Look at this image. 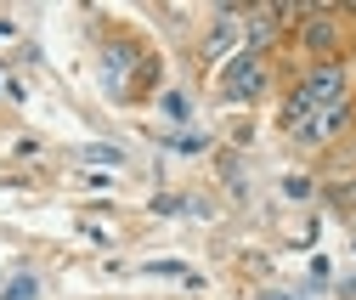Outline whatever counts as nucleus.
<instances>
[{"label":"nucleus","instance_id":"f257e3e1","mask_svg":"<svg viewBox=\"0 0 356 300\" xmlns=\"http://www.w3.org/2000/svg\"><path fill=\"white\" fill-rule=\"evenodd\" d=\"M328 102H345V68L339 63H317V68L300 79V91L283 102V125L300 131V125L317 113V108H328Z\"/></svg>","mask_w":356,"mask_h":300},{"label":"nucleus","instance_id":"f03ea898","mask_svg":"<svg viewBox=\"0 0 356 300\" xmlns=\"http://www.w3.org/2000/svg\"><path fill=\"white\" fill-rule=\"evenodd\" d=\"M260 91H266V57L238 46L227 63H220V97L227 102H254Z\"/></svg>","mask_w":356,"mask_h":300},{"label":"nucleus","instance_id":"7ed1b4c3","mask_svg":"<svg viewBox=\"0 0 356 300\" xmlns=\"http://www.w3.org/2000/svg\"><path fill=\"white\" fill-rule=\"evenodd\" d=\"M300 46H305L311 57H328V52H339V23L328 17V6H311V12H305Z\"/></svg>","mask_w":356,"mask_h":300},{"label":"nucleus","instance_id":"20e7f679","mask_svg":"<svg viewBox=\"0 0 356 300\" xmlns=\"http://www.w3.org/2000/svg\"><path fill=\"white\" fill-rule=\"evenodd\" d=\"M345 125H350V102H328V108L311 113L294 136H300V142H328V136H339V131H345Z\"/></svg>","mask_w":356,"mask_h":300},{"label":"nucleus","instance_id":"39448f33","mask_svg":"<svg viewBox=\"0 0 356 300\" xmlns=\"http://www.w3.org/2000/svg\"><path fill=\"white\" fill-rule=\"evenodd\" d=\"M243 40V6H215V29H209V57L232 52Z\"/></svg>","mask_w":356,"mask_h":300},{"label":"nucleus","instance_id":"423d86ee","mask_svg":"<svg viewBox=\"0 0 356 300\" xmlns=\"http://www.w3.org/2000/svg\"><path fill=\"white\" fill-rule=\"evenodd\" d=\"M136 68V46H108L102 57V79H108V91H124V74Z\"/></svg>","mask_w":356,"mask_h":300},{"label":"nucleus","instance_id":"0eeeda50","mask_svg":"<svg viewBox=\"0 0 356 300\" xmlns=\"http://www.w3.org/2000/svg\"><path fill=\"white\" fill-rule=\"evenodd\" d=\"M142 272H147V278H181L187 289H204V272H193L187 261H147Z\"/></svg>","mask_w":356,"mask_h":300},{"label":"nucleus","instance_id":"6e6552de","mask_svg":"<svg viewBox=\"0 0 356 300\" xmlns=\"http://www.w3.org/2000/svg\"><path fill=\"white\" fill-rule=\"evenodd\" d=\"M153 216H209V204H198V198H170V193H159V198H153Z\"/></svg>","mask_w":356,"mask_h":300},{"label":"nucleus","instance_id":"1a4fd4ad","mask_svg":"<svg viewBox=\"0 0 356 300\" xmlns=\"http://www.w3.org/2000/svg\"><path fill=\"white\" fill-rule=\"evenodd\" d=\"M79 159H85V164H113V170H119V164H124V148H113V142H91V148H79Z\"/></svg>","mask_w":356,"mask_h":300},{"label":"nucleus","instance_id":"9d476101","mask_svg":"<svg viewBox=\"0 0 356 300\" xmlns=\"http://www.w3.org/2000/svg\"><path fill=\"white\" fill-rule=\"evenodd\" d=\"M0 300H40V278H12V289H0Z\"/></svg>","mask_w":356,"mask_h":300},{"label":"nucleus","instance_id":"9b49d317","mask_svg":"<svg viewBox=\"0 0 356 300\" xmlns=\"http://www.w3.org/2000/svg\"><path fill=\"white\" fill-rule=\"evenodd\" d=\"M164 113L170 119H193V97L187 91H164Z\"/></svg>","mask_w":356,"mask_h":300},{"label":"nucleus","instance_id":"f8f14e48","mask_svg":"<svg viewBox=\"0 0 356 300\" xmlns=\"http://www.w3.org/2000/svg\"><path fill=\"white\" fill-rule=\"evenodd\" d=\"M170 148H175V153H204L209 142H204L198 131H181V136H170Z\"/></svg>","mask_w":356,"mask_h":300},{"label":"nucleus","instance_id":"ddd939ff","mask_svg":"<svg viewBox=\"0 0 356 300\" xmlns=\"http://www.w3.org/2000/svg\"><path fill=\"white\" fill-rule=\"evenodd\" d=\"M283 193H289V198H305V193H311V182H305V176H289V182H283Z\"/></svg>","mask_w":356,"mask_h":300},{"label":"nucleus","instance_id":"4468645a","mask_svg":"<svg viewBox=\"0 0 356 300\" xmlns=\"http://www.w3.org/2000/svg\"><path fill=\"white\" fill-rule=\"evenodd\" d=\"M85 238H91V244H102V249L113 244V238H108V227H97V221H85Z\"/></svg>","mask_w":356,"mask_h":300},{"label":"nucleus","instance_id":"2eb2a0df","mask_svg":"<svg viewBox=\"0 0 356 300\" xmlns=\"http://www.w3.org/2000/svg\"><path fill=\"white\" fill-rule=\"evenodd\" d=\"M260 300H311V294H283V289H266Z\"/></svg>","mask_w":356,"mask_h":300},{"label":"nucleus","instance_id":"dca6fc26","mask_svg":"<svg viewBox=\"0 0 356 300\" xmlns=\"http://www.w3.org/2000/svg\"><path fill=\"white\" fill-rule=\"evenodd\" d=\"M0 34H12V23H0Z\"/></svg>","mask_w":356,"mask_h":300}]
</instances>
